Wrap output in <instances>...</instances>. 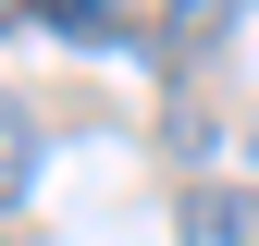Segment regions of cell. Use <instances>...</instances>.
Segmentation results:
<instances>
[{"mask_svg": "<svg viewBox=\"0 0 259 246\" xmlns=\"http://www.w3.org/2000/svg\"><path fill=\"white\" fill-rule=\"evenodd\" d=\"M185 234L198 246H259V197L247 184H198V197H185Z\"/></svg>", "mask_w": 259, "mask_h": 246, "instance_id": "7a4b0ae2", "label": "cell"}, {"mask_svg": "<svg viewBox=\"0 0 259 246\" xmlns=\"http://www.w3.org/2000/svg\"><path fill=\"white\" fill-rule=\"evenodd\" d=\"M25 13H37V0H0V37H13V25H25Z\"/></svg>", "mask_w": 259, "mask_h": 246, "instance_id": "277c9868", "label": "cell"}, {"mask_svg": "<svg viewBox=\"0 0 259 246\" xmlns=\"http://www.w3.org/2000/svg\"><path fill=\"white\" fill-rule=\"evenodd\" d=\"M37 197V111L0 86V209H25Z\"/></svg>", "mask_w": 259, "mask_h": 246, "instance_id": "3957f363", "label": "cell"}, {"mask_svg": "<svg viewBox=\"0 0 259 246\" xmlns=\"http://www.w3.org/2000/svg\"><path fill=\"white\" fill-rule=\"evenodd\" d=\"M37 25L74 37V49H123L136 37V0H37Z\"/></svg>", "mask_w": 259, "mask_h": 246, "instance_id": "6da1fadb", "label": "cell"}]
</instances>
